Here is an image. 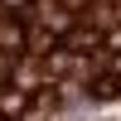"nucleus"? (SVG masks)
<instances>
[{
	"label": "nucleus",
	"instance_id": "nucleus-1",
	"mask_svg": "<svg viewBox=\"0 0 121 121\" xmlns=\"http://www.w3.org/2000/svg\"><path fill=\"white\" fill-rule=\"evenodd\" d=\"M97 44H102V34H97L92 24H73L68 29V48H78V53H92Z\"/></svg>",
	"mask_w": 121,
	"mask_h": 121
},
{
	"label": "nucleus",
	"instance_id": "nucleus-2",
	"mask_svg": "<svg viewBox=\"0 0 121 121\" xmlns=\"http://www.w3.org/2000/svg\"><path fill=\"white\" fill-rule=\"evenodd\" d=\"M53 107H58V92H53V87H44V92L34 97V112H53Z\"/></svg>",
	"mask_w": 121,
	"mask_h": 121
},
{
	"label": "nucleus",
	"instance_id": "nucleus-3",
	"mask_svg": "<svg viewBox=\"0 0 121 121\" xmlns=\"http://www.w3.org/2000/svg\"><path fill=\"white\" fill-rule=\"evenodd\" d=\"M5 5H29V0H5Z\"/></svg>",
	"mask_w": 121,
	"mask_h": 121
},
{
	"label": "nucleus",
	"instance_id": "nucleus-4",
	"mask_svg": "<svg viewBox=\"0 0 121 121\" xmlns=\"http://www.w3.org/2000/svg\"><path fill=\"white\" fill-rule=\"evenodd\" d=\"M0 121H10V116H5V112H0Z\"/></svg>",
	"mask_w": 121,
	"mask_h": 121
}]
</instances>
